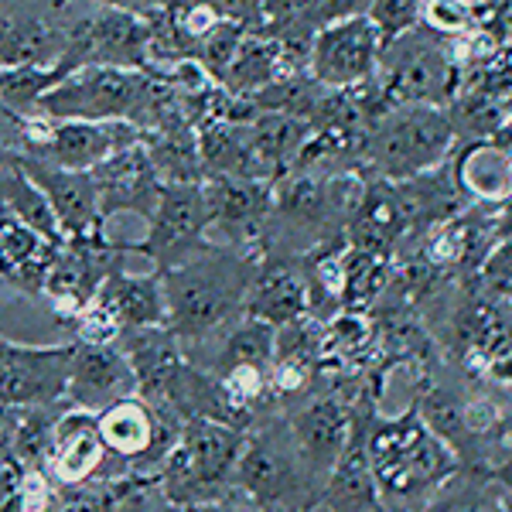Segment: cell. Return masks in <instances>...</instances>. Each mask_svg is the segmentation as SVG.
Returning <instances> with one entry per match:
<instances>
[{
  "mask_svg": "<svg viewBox=\"0 0 512 512\" xmlns=\"http://www.w3.org/2000/svg\"><path fill=\"white\" fill-rule=\"evenodd\" d=\"M158 274L164 304H168V328L178 335L181 349L192 352L243 315L256 263L229 246L219 250L205 239L202 246L161 267Z\"/></svg>",
  "mask_w": 512,
  "mask_h": 512,
  "instance_id": "6da1fadb",
  "label": "cell"
},
{
  "mask_svg": "<svg viewBox=\"0 0 512 512\" xmlns=\"http://www.w3.org/2000/svg\"><path fill=\"white\" fill-rule=\"evenodd\" d=\"M168 96V86L144 69L82 65L38 99L35 113L48 120H127L151 130L168 113Z\"/></svg>",
  "mask_w": 512,
  "mask_h": 512,
  "instance_id": "7a4b0ae2",
  "label": "cell"
},
{
  "mask_svg": "<svg viewBox=\"0 0 512 512\" xmlns=\"http://www.w3.org/2000/svg\"><path fill=\"white\" fill-rule=\"evenodd\" d=\"M362 448L379 492L400 495V499L441 489L458 468L451 444H444L417 414L366 424Z\"/></svg>",
  "mask_w": 512,
  "mask_h": 512,
  "instance_id": "3957f363",
  "label": "cell"
},
{
  "mask_svg": "<svg viewBox=\"0 0 512 512\" xmlns=\"http://www.w3.org/2000/svg\"><path fill=\"white\" fill-rule=\"evenodd\" d=\"M246 431L219 420L192 417L181 427L178 444L158 468V485L175 506L212 499L233 489L236 461L243 454Z\"/></svg>",
  "mask_w": 512,
  "mask_h": 512,
  "instance_id": "277c9868",
  "label": "cell"
},
{
  "mask_svg": "<svg viewBox=\"0 0 512 512\" xmlns=\"http://www.w3.org/2000/svg\"><path fill=\"white\" fill-rule=\"evenodd\" d=\"M233 489L260 512H304L321 499V485L308 475L294 437L274 431H246L243 454L236 461Z\"/></svg>",
  "mask_w": 512,
  "mask_h": 512,
  "instance_id": "5b68a950",
  "label": "cell"
},
{
  "mask_svg": "<svg viewBox=\"0 0 512 512\" xmlns=\"http://www.w3.org/2000/svg\"><path fill=\"white\" fill-rule=\"evenodd\" d=\"M451 140L454 123L437 106H393L362 140V158L383 178L403 181L437 168Z\"/></svg>",
  "mask_w": 512,
  "mask_h": 512,
  "instance_id": "8992f818",
  "label": "cell"
},
{
  "mask_svg": "<svg viewBox=\"0 0 512 512\" xmlns=\"http://www.w3.org/2000/svg\"><path fill=\"white\" fill-rule=\"evenodd\" d=\"M65 48L55 69L72 72L82 65H113V69H151V21L117 7L96 4L93 11L65 21Z\"/></svg>",
  "mask_w": 512,
  "mask_h": 512,
  "instance_id": "52a82bcc",
  "label": "cell"
},
{
  "mask_svg": "<svg viewBox=\"0 0 512 512\" xmlns=\"http://www.w3.org/2000/svg\"><path fill=\"white\" fill-rule=\"evenodd\" d=\"M383 55V38L369 14L332 21L315 31L308 45V76L318 86L332 89H355L373 82Z\"/></svg>",
  "mask_w": 512,
  "mask_h": 512,
  "instance_id": "ba28073f",
  "label": "cell"
},
{
  "mask_svg": "<svg viewBox=\"0 0 512 512\" xmlns=\"http://www.w3.org/2000/svg\"><path fill=\"white\" fill-rule=\"evenodd\" d=\"M379 69H383L379 93L390 103V110L393 106H437L454 89V72L441 48L427 38H410V31L383 45Z\"/></svg>",
  "mask_w": 512,
  "mask_h": 512,
  "instance_id": "9c48e42d",
  "label": "cell"
},
{
  "mask_svg": "<svg viewBox=\"0 0 512 512\" xmlns=\"http://www.w3.org/2000/svg\"><path fill=\"white\" fill-rule=\"evenodd\" d=\"M209 233V198L202 181H164L161 198L147 219L144 243L134 246L154 263V270L168 267L205 243Z\"/></svg>",
  "mask_w": 512,
  "mask_h": 512,
  "instance_id": "30bf717a",
  "label": "cell"
},
{
  "mask_svg": "<svg viewBox=\"0 0 512 512\" xmlns=\"http://www.w3.org/2000/svg\"><path fill=\"white\" fill-rule=\"evenodd\" d=\"M72 345L28 349L0 338V407H62L69 386Z\"/></svg>",
  "mask_w": 512,
  "mask_h": 512,
  "instance_id": "8fae6325",
  "label": "cell"
},
{
  "mask_svg": "<svg viewBox=\"0 0 512 512\" xmlns=\"http://www.w3.org/2000/svg\"><path fill=\"white\" fill-rule=\"evenodd\" d=\"M113 454L106 451L103 437H99L96 427V414H86V410L65 407L55 417L52 427V448H48L45 458V472L59 489H76V485L96 482V478H123L117 472H110ZM120 465V461H113Z\"/></svg>",
  "mask_w": 512,
  "mask_h": 512,
  "instance_id": "7c38bea8",
  "label": "cell"
},
{
  "mask_svg": "<svg viewBox=\"0 0 512 512\" xmlns=\"http://www.w3.org/2000/svg\"><path fill=\"white\" fill-rule=\"evenodd\" d=\"M18 161L24 175L35 181L38 192L48 198L65 239H86L103 233V212H99V188L93 171L62 168V164L28 151H18Z\"/></svg>",
  "mask_w": 512,
  "mask_h": 512,
  "instance_id": "4fadbf2b",
  "label": "cell"
},
{
  "mask_svg": "<svg viewBox=\"0 0 512 512\" xmlns=\"http://www.w3.org/2000/svg\"><path fill=\"white\" fill-rule=\"evenodd\" d=\"M127 396H137V376L117 342H72L69 386H65L69 407L99 414V410H106L117 400H127Z\"/></svg>",
  "mask_w": 512,
  "mask_h": 512,
  "instance_id": "5bb4252c",
  "label": "cell"
},
{
  "mask_svg": "<svg viewBox=\"0 0 512 512\" xmlns=\"http://www.w3.org/2000/svg\"><path fill=\"white\" fill-rule=\"evenodd\" d=\"M62 7H41V0L0 7V69L21 65H59L65 48Z\"/></svg>",
  "mask_w": 512,
  "mask_h": 512,
  "instance_id": "9a60e30c",
  "label": "cell"
},
{
  "mask_svg": "<svg viewBox=\"0 0 512 512\" xmlns=\"http://www.w3.org/2000/svg\"><path fill=\"white\" fill-rule=\"evenodd\" d=\"M144 130L127 120H52V130L28 154L48 158L72 171H93L123 147L137 144Z\"/></svg>",
  "mask_w": 512,
  "mask_h": 512,
  "instance_id": "2e32d148",
  "label": "cell"
},
{
  "mask_svg": "<svg viewBox=\"0 0 512 512\" xmlns=\"http://www.w3.org/2000/svg\"><path fill=\"white\" fill-rule=\"evenodd\" d=\"M291 437L308 475L325 489V478L332 475L342 451L349 448V437H352L349 403L342 396H328V393L308 400L304 407L294 410Z\"/></svg>",
  "mask_w": 512,
  "mask_h": 512,
  "instance_id": "e0dca14e",
  "label": "cell"
},
{
  "mask_svg": "<svg viewBox=\"0 0 512 512\" xmlns=\"http://www.w3.org/2000/svg\"><path fill=\"white\" fill-rule=\"evenodd\" d=\"M96 188H99V212L103 222L120 212H134V216L151 219L154 205L161 198L164 178L154 168L151 154H147L144 140L123 147L120 154H113L110 161H103L93 168Z\"/></svg>",
  "mask_w": 512,
  "mask_h": 512,
  "instance_id": "ac0fdd59",
  "label": "cell"
},
{
  "mask_svg": "<svg viewBox=\"0 0 512 512\" xmlns=\"http://www.w3.org/2000/svg\"><path fill=\"white\" fill-rule=\"evenodd\" d=\"M202 185L209 198V226H222L239 243L256 239L267 219H274V192L263 178L209 175Z\"/></svg>",
  "mask_w": 512,
  "mask_h": 512,
  "instance_id": "d6986e66",
  "label": "cell"
},
{
  "mask_svg": "<svg viewBox=\"0 0 512 512\" xmlns=\"http://www.w3.org/2000/svg\"><path fill=\"white\" fill-rule=\"evenodd\" d=\"M93 301L103 304L113 315V321L123 332H134V328H154L168 325V304H164V287L161 274H127L123 267H113L106 280L99 284Z\"/></svg>",
  "mask_w": 512,
  "mask_h": 512,
  "instance_id": "ffe728a7",
  "label": "cell"
},
{
  "mask_svg": "<svg viewBox=\"0 0 512 512\" xmlns=\"http://www.w3.org/2000/svg\"><path fill=\"white\" fill-rule=\"evenodd\" d=\"M59 246L62 243H52L48 236H41L38 229H31L28 222L0 205V277L11 280L14 287L28 294H41V284H45V274Z\"/></svg>",
  "mask_w": 512,
  "mask_h": 512,
  "instance_id": "44dd1931",
  "label": "cell"
},
{
  "mask_svg": "<svg viewBox=\"0 0 512 512\" xmlns=\"http://www.w3.org/2000/svg\"><path fill=\"white\" fill-rule=\"evenodd\" d=\"M308 301L311 291L294 267H287V263H263V267H256L250 280L243 315L280 328L308 315Z\"/></svg>",
  "mask_w": 512,
  "mask_h": 512,
  "instance_id": "7402d4cb",
  "label": "cell"
},
{
  "mask_svg": "<svg viewBox=\"0 0 512 512\" xmlns=\"http://www.w3.org/2000/svg\"><path fill=\"white\" fill-rule=\"evenodd\" d=\"M246 134H250V144L256 158L263 161V168L274 171L301 158L304 144L311 137V123L280 110H260L253 120H246Z\"/></svg>",
  "mask_w": 512,
  "mask_h": 512,
  "instance_id": "603a6c76",
  "label": "cell"
},
{
  "mask_svg": "<svg viewBox=\"0 0 512 512\" xmlns=\"http://www.w3.org/2000/svg\"><path fill=\"white\" fill-rule=\"evenodd\" d=\"M219 355L209 362V373H222V369L233 366H260L270 369L274 366V342H277V328L267 321H256L250 315H239L236 321H229L219 332Z\"/></svg>",
  "mask_w": 512,
  "mask_h": 512,
  "instance_id": "cb8c5ba5",
  "label": "cell"
},
{
  "mask_svg": "<svg viewBox=\"0 0 512 512\" xmlns=\"http://www.w3.org/2000/svg\"><path fill=\"white\" fill-rule=\"evenodd\" d=\"M407 229V212L390 188H366L359 209L352 212V246L383 253Z\"/></svg>",
  "mask_w": 512,
  "mask_h": 512,
  "instance_id": "d4e9b609",
  "label": "cell"
},
{
  "mask_svg": "<svg viewBox=\"0 0 512 512\" xmlns=\"http://www.w3.org/2000/svg\"><path fill=\"white\" fill-rule=\"evenodd\" d=\"M458 181L465 192L502 202L512 195V154L492 140H475L458 158Z\"/></svg>",
  "mask_w": 512,
  "mask_h": 512,
  "instance_id": "484cf974",
  "label": "cell"
},
{
  "mask_svg": "<svg viewBox=\"0 0 512 512\" xmlns=\"http://www.w3.org/2000/svg\"><path fill=\"white\" fill-rule=\"evenodd\" d=\"M280 62H284V45L280 41L246 35L233 62H229L226 76L219 79V86L236 99H250L277 79Z\"/></svg>",
  "mask_w": 512,
  "mask_h": 512,
  "instance_id": "4316f807",
  "label": "cell"
},
{
  "mask_svg": "<svg viewBox=\"0 0 512 512\" xmlns=\"http://www.w3.org/2000/svg\"><path fill=\"white\" fill-rule=\"evenodd\" d=\"M274 212L284 216L294 226H325L335 212L328 181H318L311 175H291L280 181L274 192Z\"/></svg>",
  "mask_w": 512,
  "mask_h": 512,
  "instance_id": "83f0119b",
  "label": "cell"
},
{
  "mask_svg": "<svg viewBox=\"0 0 512 512\" xmlns=\"http://www.w3.org/2000/svg\"><path fill=\"white\" fill-rule=\"evenodd\" d=\"M383 287H386L383 253L362 250V246L342 250V294H338V301H342L345 308L359 311L362 304L376 301Z\"/></svg>",
  "mask_w": 512,
  "mask_h": 512,
  "instance_id": "f1b7e54d",
  "label": "cell"
},
{
  "mask_svg": "<svg viewBox=\"0 0 512 512\" xmlns=\"http://www.w3.org/2000/svg\"><path fill=\"white\" fill-rule=\"evenodd\" d=\"M373 345V325L366 321L362 311L345 308L342 315L328 321V328L321 332V362L325 359H355Z\"/></svg>",
  "mask_w": 512,
  "mask_h": 512,
  "instance_id": "f546056e",
  "label": "cell"
},
{
  "mask_svg": "<svg viewBox=\"0 0 512 512\" xmlns=\"http://www.w3.org/2000/svg\"><path fill=\"white\" fill-rule=\"evenodd\" d=\"M420 7H424V0H373L366 14L376 24L383 45H390L393 38L414 31V24L420 21Z\"/></svg>",
  "mask_w": 512,
  "mask_h": 512,
  "instance_id": "4dcf8cb0",
  "label": "cell"
},
{
  "mask_svg": "<svg viewBox=\"0 0 512 512\" xmlns=\"http://www.w3.org/2000/svg\"><path fill=\"white\" fill-rule=\"evenodd\" d=\"M117 512H181V506H175V502L161 492L158 478L127 475V485H123V492H120Z\"/></svg>",
  "mask_w": 512,
  "mask_h": 512,
  "instance_id": "1f68e13d",
  "label": "cell"
},
{
  "mask_svg": "<svg viewBox=\"0 0 512 512\" xmlns=\"http://www.w3.org/2000/svg\"><path fill=\"white\" fill-rule=\"evenodd\" d=\"M420 21H427L434 31H444V35H465V31L475 28L465 0H424Z\"/></svg>",
  "mask_w": 512,
  "mask_h": 512,
  "instance_id": "d6a6232c",
  "label": "cell"
},
{
  "mask_svg": "<svg viewBox=\"0 0 512 512\" xmlns=\"http://www.w3.org/2000/svg\"><path fill=\"white\" fill-rule=\"evenodd\" d=\"M369 7H373V0H318L315 14H311V31L325 28V24H332V21L366 14Z\"/></svg>",
  "mask_w": 512,
  "mask_h": 512,
  "instance_id": "836d02e7",
  "label": "cell"
},
{
  "mask_svg": "<svg viewBox=\"0 0 512 512\" xmlns=\"http://www.w3.org/2000/svg\"><path fill=\"white\" fill-rule=\"evenodd\" d=\"M485 277H489V284L495 291L512 294V243L495 246L489 253V260H485Z\"/></svg>",
  "mask_w": 512,
  "mask_h": 512,
  "instance_id": "e575fe53",
  "label": "cell"
},
{
  "mask_svg": "<svg viewBox=\"0 0 512 512\" xmlns=\"http://www.w3.org/2000/svg\"><path fill=\"white\" fill-rule=\"evenodd\" d=\"M181 512H260L253 506L246 495H239L236 489L222 492V495H212V499H202V502H192V506H181Z\"/></svg>",
  "mask_w": 512,
  "mask_h": 512,
  "instance_id": "d590c367",
  "label": "cell"
},
{
  "mask_svg": "<svg viewBox=\"0 0 512 512\" xmlns=\"http://www.w3.org/2000/svg\"><path fill=\"white\" fill-rule=\"evenodd\" d=\"M427 512H489L475 495H441Z\"/></svg>",
  "mask_w": 512,
  "mask_h": 512,
  "instance_id": "8d00e7d4",
  "label": "cell"
},
{
  "mask_svg": "<svg viewBox=\"0 0 512 512\" xmlns=\"http://www.w3.org/2000/svg\"><path fill=\"white\" fill-rule=\"evenodd\" d=\"M304 512H328V509L321 506V502H315V506H311V509H304Z\"/></svg>",
  "mask_w": 512,
  "mask_h": 512,
  "instance_id": "74e56055",
  "label": "cell"
},
{
  "mask_svg": "<svg viewBox=\"0 0 512 512\" xmlns=\"http://www.w3.org/2000/svg\"><path fill=\"white\" fill-rule=\"evenodd\" d=\"M11 4H21V0H0V7H11ZM62 4V0H59Z\"/></svg>",
  "mask_w": 512,
  "mask_h": 512,
  "instance_id": "f35d334b",
  "label": "cell"
},
{
  "mask_svg": "<svg viewBox=\"0 0 512 512\" xmlns=\"http://www.w3.org/2000/svg\"><path fill=\"white\" fill-rule=\"evenodd\" d=\"M465 4H492V0H465Z\"/></svg>",
  "mask_w": 512,
  "mask_h": 512,
  "instance_id": "ab89813d",
  "label": "cell"
},
{
  "mask_svg": "<svg viewBox=\"0 0 512 512\" xmlns=\"http://www.w3.org/2000/svg\"><path fill=\"white\" fill-rule=\"evenodd\" d=\"M62 4H76V0H62Z\"/></svg>",
  "mask_w": 512,
  "mask_h": 512,
  "instance_id": "60d3db41",
  "label": "cell"
}]
</instances>
